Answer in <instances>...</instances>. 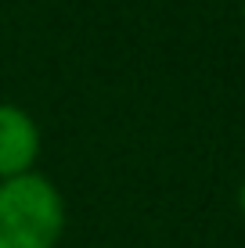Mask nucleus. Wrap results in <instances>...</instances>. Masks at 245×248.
<instances>
[{
  "label": "nucleus",
  "instance_id": "2",
  "mask_svg": "<svg viewBox=\"0 0 245 248\" xmlns=\"http://www.w3.org/2000/svg\"><path fill=\"white\" fill-rule=\"evenodd\" d=\"M40 158V126L18 105H0V180L33 173Z\"/></svg>",
  "mask_w": 245,
  "mask_h": 248
},
{
  "label": "nucleus",
  "instance_id": "1",
  "mask_svg": "<svg viewBox=\"0 0 245 248\" xmlns=\"http://www.w3.org/2000/svg\"><path fill=\"white\" fill-rule=\"evenodd\" d=\"M62 230L65 202L47 176L0 180V248H54Z\"/></svg>",
  "mask_w": 245,
  "mask_h": 248
},
{
  "label": "nucleus",
  "instance_id": "3",
  "mask_svg": "<svg viewBox=\"0 0 245 248\" xmlns=\"http://www.w3.org/2000/svg\"><path fill=\"white\" fill-rule=\"evenodd\" d=\"M238 209L245 212V180H242V187H238Z\"/></svg>",
  "mask_w": 245,
  "mask_h": 248
}]
</instances>
